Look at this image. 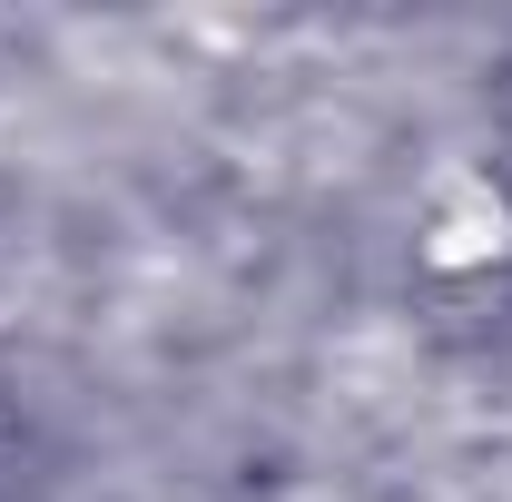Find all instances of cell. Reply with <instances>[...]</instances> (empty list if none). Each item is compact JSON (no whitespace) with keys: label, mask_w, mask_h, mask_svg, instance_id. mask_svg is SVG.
<instances>
[{"label":"cell","mask_w":512,"mask_h":502,"mask_svg":"<svg viewBox=\"0 0 512 502\" xmlns=\"http://www.w3.org/2000/svg\"><path fill=\"white\" fill-rule=\"evenodd\" d=\"M424 266H444V276H473V266H493V256H512V197L483 178V168H453V178H434V197H424Z\"/></svg>","instance_id":"1"}]
</instances>
